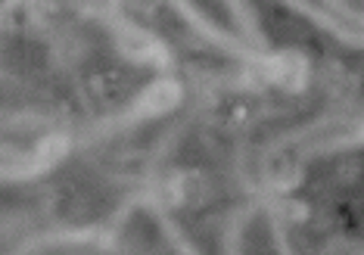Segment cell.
Segmentation results:
<instances>
[{"mask_svg":"<svg viewBox=\"0 0 364 255\" xmlns=\"http://www.w3.org/2000/svg\"><path fill=\"white\" fill-rule=\"evenodd\" d=\"M171 6H175V10L184 16V19H187L196 31H200L205 40H212V44H215V47H221L225 53L237 56V60H243V63L262 65V69H268L271 75H277V78H280V75H289V63H284L280 56H268V53H262V50H252V47L246 44V40H240V38L230 35V31L218 28V26H212V22L205 19V16L196 10L193 4H181V0H178V4H171Z\"/></svg>","mask_w":364,"mask_h":255,"instance_id":"6da1fadb","label":"cell"},{"mask_svg":"<svg viewBox=\"0 0 364 255\" xmlns=\"http://www.w3.org/2000/svg\"><path fill=\"white\" fill-rule=\"evenodd\" d=\"M178 100H181V87L175 85V81H156V85L134 103V109H128V112H122V115H112V119L97 121L94 131L87 134V141H97V137L109 134L112 128H128V125H134V121H140V119H153V115L171 109Z\"/></svg>","mask_w":364,"mask_h":255,"instance_id":"7a4b0ae2","label":"cell"},{"mask_svg":"<svg viewBox=\"0 0 364 255\" xmlns=\"http://www.w3.org/2000/svg\"><path fill=\"white\" fill-rule=\"evenodd\" d=\"M85 243H100V246H115V237L103 234L100 227H81V230H53V234L35 237V240L22 243L13 255H35L50 246H85Z\"/></svg>","mask_w":364,"mask_h":255,"instance_id":"3957f363","label":"cell"},{"mask_svg":"<svg viewBox=\"0 0 364 255\" xmlns=\"http://www.w3.org/2000/svg\"><path fill=\"white\" fill-rule=\"evenodd\" d=\"M287 6H289L293 13L305 16V19H311L314 26L327 28L330 35H333V38L339 40V44H346V47H358V50H364V31H361V28H349V26H343V22H336L327 10H321V6H311V4H302V0H293V4H287Z\"/></svg>","mask_w":364,"mask_h":255,"instance_id":"277c9868","label":"cell"},{"mask_svg":"<svg viewBox=\"0 0 364 255\" xmlns=\"http://www.w3.org/2000/svg\"><path fill=\"white\" fill-rule=\"evenodd\" d=\"M65 150H69V137H65V134H53V137H47V141L41 143V150H38V156H44V159H38L35 166H28V168H4V175L16 178V180L35 178V175H41V171L50 168L60 156H65Z\"/></svg>","mask_w":364,"mask_h":255,"instance_id":"5b68a950","label":"cell"},{"mask_svg":"<svg viewBox=\"0 0 364 255\" xmlns=\"http://www.w3.org/2000/svg\"><path fill=\"white\" fill-rule=\"evenodd\" d=\"M144 202H150V212H153V218L159 221L162 234L168 237V243L175 246V252H178V255H200V252H196V246H193V243H190L187 237H184V230H181V227L175 224V221H171L168 215H165V212H162V205L156 202L153 196H144Z\"/></svg>","mask_w":364,"mask_h":255,"instance_id":"8992f818","label":"cell"},{"mask_svg":"<svg viewBox=\"0 0 364 255\" xmlns=\"http://www.w3.org/2000/svg\"><path fill=\"white\" fill-rule=\"evenodd\" d=\"M252 205L250 209H243V212H234V218L228 221V230H225V255H240V246H237V240H240V227L250 221V215H252Z\"/></svg>","mask_w":364,"mask_h":255,"instance_id":"52a82bcc","label":"cell"},{"mask_svg":"<svg viewBox=\"0 0 364 255\" xmlns=\"http://www.w3.org/2000/svg\"><path fill=\"white\" fill-rule=\"evenodd\" d=\"M336 218L343 227L349 230H358L361 227V205L358 202H339L336 205Z\"/></svg>","mask_w":364,"mask_h":255,"instance_id":"ba28073f","label":"cell"},{"mask_svg":"<svg viewBox=\"0 0 364 255\" xmlns=\"http://www.w3.org/2000/svg\"><path fill=\"white\" fill-rule=\"evenodd\" d=\"M271 230H274L277 252H280V255H296L293 249H289V243H287V230H284V221H280V215H277L274 209H271Z\"/></svg>","mask_w":364,"mask_h":255,"instance_id":"9c48e42d","label":"cell"},{"mask_svg":"<svg viewBox=\"0 0 364 255\" xmlns=\"http://www.w3.org/2000/svg\"><path fill=\"white\" fill-rule=\"evenodd\" d=\"M339 246H346V249H358V252H364V243H349V240H336Z\"/></svg>","mask_w":364,"mask_h":255,"instance_id":"30bf717a","label":"cell"}]
</instances>
